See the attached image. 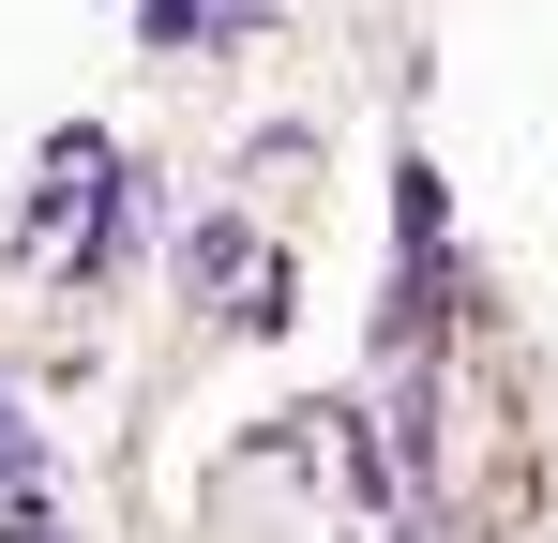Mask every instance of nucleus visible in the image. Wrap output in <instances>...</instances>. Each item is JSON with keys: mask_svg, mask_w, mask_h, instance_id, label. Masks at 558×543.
Segmentation results:
<instances>
[{"mask_svg": "<svg viewBox=\"0 0 558 543\" xmlns=\"http://www.w3.org/2000/svg\"><path fill=\"white\" fill-rule=\"evenodd\" d=\"M31 468H46V438H31V423H15V393H0V483H31Z\"/></svg>", "mask_w": 558, "mask_h": 543, "instance_id": "nucleus-4", "label": "nucleus"}, {"mask_svg": "<svg viewBox=\"0 0 558 543\" xmlns=\"http://www.w3.org/2000/svg\"><path fill=\"white\" fill-rule=\"evenodd\" d=\"M257 242H242V227H182V287H257Z\"/></svg>", "mask_w": 558, "mask_h": 543, "instance_id": "nucleus-1", "label": "nucleus"}, {"mask_svg": "<svg viewBox=\"0 0 558 543\" xmlns=\"http://www.w3.org/2000/svg\"><path fill=\"white\" fill-rule=\"evenodd\" d=\"M242 15H257V0H136V31H151V46H196V31H242Z\"/></svg>", "mask_w": 558, "mask_h": 543, "instance_id": "nucleus-2", "label": "nucleus"}, {"mask_svg": "<svg viewBox=\"0 0 558 543\" xmlns=\"http://www.w3.org/2000/svg\"><path fill=\"white\" fill-rule=\"evenodd\" d=\"M0 543H76V529H61V514H15V529H0Z\"/></svg>", "mask_w": 558, "mask_h": 543, "instance_id": "nucleus-5", "label": "nucleus"}, {"mask_svg": "<svg viewBox=\"0 0 558 543\" xmlns=\"http://www.w3.org/2000/svg\"><path fill=\"white\" fill-rule=\"evenodd\" d=\"M392 181H408V196H392V212H408V242H438V227H453V196H438V167L408 152V167H392Z\"/></svg>", "mask_w": 558, "mask_h": 543, "instance_id": "nucleus-3", "label": "nucleus"}]
</instances>
